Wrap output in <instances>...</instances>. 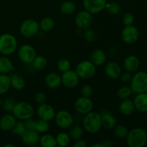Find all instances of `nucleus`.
Listing matches in <instances>:
<instances>
[{
	"mask_svg": "<svg viewBox=\"0 0 147 147\" xmlns=\"http://www.w3.org/2000/svg\"><path fill=\"white\" fill-rule=\"evenodd\" d=\"M83 127L86 131L91 134L100 131L102 128L101 116L100 113L92 111L84 115L83 119Z\"/></svg>",
	"mask_w": 147,
	"mask_h": 147,
	"instance_id": "obj_1",
	"label": "nucleus"
},
{
	"mask_svg": "<svg viewBox=\"0 0 147 147\" xmlns=\"http://www.w3.org/2000/svg\"><path fill=\"white\" fill-rule=\"evenodd\" d=\"M126 139L130 147H143L147 142V133L142 128H134L129 131Z\"/></svg>",
	"mask_w": 147,
	"mask_h": 147,
	"instance_id": "obj_2",
	"label": "nucleus"
},
{
	"mask_svg": "<svg viewBox=\"0 0 147 147\" xmlns=\"http://www.w3.org/2000/svg\"><path fill=\"white\" fill-rule=\"evenodd\" d=\"M11 113L15 116L17 120L25 121L32 118L34 113V109L28 102L20 101L17 102Z\"/></svg>",
	"mask_w": 147,
	"mask_h": 147,
	"instance_id": "obj_3",
	"label": "nucleus"
},
{
	"mask_svg": "<svg viewBox=\"0 0 147 147\" xmlns=\"http://www.w3.org/2000/svg\"><path fill=\"white\" fill-rule=\"evenodd\" d=\"M17 49V40L14 35L9 33L0 35V53L3 55H10Z\"/></svg>",
	"mask_w": 147,
	"mask_h": 147,
	"instance_id": "obj_4",
	"label": "nucleus"
},
{
	"mask_svg": "<svg viewBox=\"0 0 147 147\" xmlns=\"http://www.w3.org/2000/svg\"><path fill=\"white\" fill-rule=\"evenodd\" d=\"M130 87L135 94L147 92V73L139 71L132 76Z\"/></svg>",
	"mask_w": 147,
	"mask_h": 147,
	"instance_id": "obj_5",
	"label": "nucleus"
},
{
	"mask_svg": "<svg viewBox=\"0 0 147 147\" xmlns=\"http://www.w3.org/2000/svg\"><path fill=\"white\" fill-rule=\"evenodd\" d=\"M76 73L83 80L92 78L96 73V66L90 60H82L76 67Z\"/></svg>",
	"mask_w": 147,
	"mask_h": 147,
	"instance_id": "obj_6",
	"label": "nucleus"
},
{
	"mask_svg": "<svg viewBox=\"0 0 147 147\" xmlns=\"http://www.w3.org/2000/svg\"><path fill=\"white\" fill-rule=\"evenodd\" d=\"M40 32L39 22L33 19H27L21 23L20 32L24 38H32Z\"/></svg>",
	"mask_w": 147,
	"mask_h": 147,
	"instance_id": "obj_7",
	"label": "nucleus"
},
{
	"mask_svg": "<svg viewBox=\"0 0 147 147\" xmlns=\"http://www.w3.org/2000/svg\"><path fill=\"white\" fill-rule=\"evenodd\" d=\"M54 120L59 128L68 129L74 123V118L69 111L60 110L55 113Z\"/></svg>",
	"mask_w": 147,
	"mask_h": 147,
	"instance_id": "obj_8",
	"label": "nucleus"
},
{
	"mask_svg": "<svg viewBox=\"0 0 147 147\" xmlns=\"http://www.w3.org/2000/svg\"><path fill=\"white\" fill-rule=\"evenodd\" d=\"M17 55L20 61L24 64H30L32 63L37 53L33 46L29 44H24L20 46L17 51Z\"/></svg>",
	"mask_w": 147,
	"mask_h": 147,
	"instance_id": "obj_9",
	"label": "nucleus"
},
{
	"mask_svg": "<svg viewBox=\"0 0 147 147\" xmlns=\"http://www.w3.org/2000/svg\"><path fill=\"white\" fill-rule=\"evenodd\" d=\"M93 14L85 9L79 11L76 14V18H75V22H76V26L79 29L83 30L90 28L92 24H93Z\"/></svg>",
	"mask_w": 147,
	"mask_h": 147,
	"instance_id": "obj_10",
	"label": "nucleus"
},
{
	"mask_svg": "<svg viewBox=\"0 0 147 147\" xmlns=\"http://www.w3.org/2000/svg\"><path fill=\"white\" fill-rule=\"evenodd\" d=\"M74 107L79 114L84 116L93 111V103L90 98L82 96L76 99L74 103Z\"/></svg>",
	"mask_w": 147,
	"mask_h": 147,
	"instance_id": "obj_11",
	"label": "nucleus"
},
{
	"mask_svg": "<svg viewBox=\"0 0 147 147\" xmlns=\"http://www.w3.org/2000/svg\"><path fill=\"white\" fill-rule=\"evenodd\" d=\"M106 0H83V5L85 10L92 14L101 12L106 9Z\"/></svg>",
	"mask_w": 147,
	"mask_h": 147,
	"instance_id": "obj_12",
	"label": "nucleus"
},
{
	"mask_svg": "<svg viewBox=\"0 0 147 147\" xmlns=\"http://www.w3.org/2000/svg\"><path fill=\"white\" fill-rule=\"evenodd\" d=\"M62 85L68 89L76 88L78 85L80 78L75 70H69L61 75Z\"/></svg>",
	"mask_w": 147,
	"mask_h": 147,
	"instance_id": "obj_13",
	"label": "nucleus"
},
{
	"mask_svg": "<svg viewBox=\"0 0 147 147\" xmlns=\"http://www.w3.org/2000/svg\"><path fill=\"white\" fill-rule=\"evenodd\" d=\"M139 37V30L134 25L125 26L121 32V38L123 42L132 45L136 42Z\"/></svg>",
	"mask_w": 147,
	"mask_h": 147,
	"instance_id": "obj_14",
	"label": "nucleus"
},
{
	"mask_svg": "<svg viewBox=\"0 0 147 147\" xmlns=\"http://www.w3.org/2000/svg\"><path fill=\"white\" fill-rule=\"evenodd\" d=\"M36 113L39 119L50 122L54 120L56 112L51 105L45 103L43 104L38 105V107L36 110Z\"/></svg>",
	"mask_w": 147,
	"mask_h": 147,
	"instance_id": "obj_15",
	"label": "nucleus"
},
{
	"mask_svg": "<svg viewBox=\"0 0 147 147\" xmlns=\"http://www.w3.org/2000/svg\"><path fill=\"white\" fill-rule=\"evenodd\" d=\"M20 137L26 146H36L40 144V134L34 129H26Z\"/></svg>",
	"mask_w": 147,
	"mask_h": 147,
	"instance_id": "obj_16",
	"label": "nucleus"
},
{
	"mask_svg": "<svg viewBox=\"0 0 147 147\" xmlns=\"http://www.w3.org/2000/svg\"><path fill=\"white\" fill-rule=\"evenodd\" d=\"M121 67L116 62H109L104 67V73L108 78L111 79L119 78L121 73Z\"/></svg>",
	"mask_w": 147,
	"mask_h": 147,
	"instance_id": "obj_17",
	"label": "nucleus"
},
{
	"mask_svg": "<svg viewBox=\"0 0 147 147\" xmlns=\"http://www.w3.org/2000/svg\"><path fill=\"white\" fill-rule=\"evenodd\" d=\"M17 121L12 113H6L0 119V129L4 131H11Z\"/></svg>",
	"mask_w": 147,
	"mask_h": 147,
	"instance_id": "obj_18",
	"label": "nucleus"
},
{
	"mask_svg": "<svg viewBox=\"0 0 147 147\" xmlns=\"http://www.w3.org/2000/svg\"><path fill=\"white\" fill-rule=\"evenodd\" d=\"M45 86L50 89H55L62 85L61 76L55 72L48 73L44 79Z\"/></svg>",
	"mask_w": 147,
	"mask_h": 147,
	"instance_id": "obj_19",
	"label": "nucleus"
},
{
	"mask_svg": "<svg viewBox=\"0 0 147 147\" xmlns=\"http://www.w3.org/2000/svg\"><path fill=\"white\" fill-rule=\"evenodd\" d=\"M139 66H140L139 59L134 55L127 56L123 60V67L125 70L131 73H136L139 70Z\"/></svg>",
	"mask_w": 147,
	"mask_h": 147,
	"instance_id": "obj_20",
	"label": "nucleus"
},
{
	"mask_svg": "<svg viewBox=\"0 0 147 147\" xmlns=\"http://www.w3.org/2000/svg\"><path fill=\"white\" fill-rule=\"evenodd\" d=\"M101 116L102 127L106 130H112L116 125V119L109 111H103L100 113Z\"/></svg>",
	"mask_w": 147,
	"mask_h": 147,
	"instance_id": "obj_21",
	"label": "nucleus"
},
{
	"mask_svg": "<svg viewBox=\"0 0 147 147\" xmlns=\"http://www.w3.org/2000/svg\"><path fill=\"white\" fill-rule=\"evenodd\" d=\"M133 101L136 110L142 113L147 112V92L136 94Z\"/></svg>",
	"mask_w": 147,
	"mask_h": 147,
	"instance_id": "obj_22",
	"label": "nucleus"
},
{
	"mask_svg": "<svg viewBox=\"0 0 147 147\" xmlns=\"http://www.w3.org/2000/svg\"><path fill=\"white\" fill-rule=\"evenodd\" d=\"M107 56L105 52L101 49H96L92 52L90 55V61L96 66L99 67L106 63Z\"/></svg>",
	"mask_w": 147,
	"mask_h": 147,
	"instance_id": "obj_23",
	"label": "nucleus"
},
{
	"mask_svg": "<svg viewBox=\"0 0 147 147\" xmlns=\"http://www.w3.org/2000/svg\"><path fill=\"white\" fill-rule=\"evenodd\" d=\"M119 112L123 116H130L135 110L134 103L131 99H124L120 103L119 107Z\"/></svg>",
	"mask_w": 147,
	"mask_h": 147,
	"instance_id": "obj_24",
	"label": "nucleus"
},
{
	"mask_svg": "<svg viewBox=\"0 0 147 147\" xmlns=\"http://www.w3.org/2000/svg\"><path fill=\"white\" fill-rule=\"evenodd\" d=\"M11 87L16 90H22L25 87L26 82L24 78L17 73H13L10 76Z\"/></svg>",
	"mask_w": 147,
	"mask_h": 147,
	"instance_id": "obj_25",
	"label": "nucleus"
},
{
	"mask_svg": "<svg viewBox=\"0 0 147 147\" xmlns=\"http://www.w3.org/2000/svg\"><path fill=\"white\" fill-rule=\"evenodd\" d=\"M14 66L12 62L6 55L0 57V73L9 74L14 70Z\"/></svg>",
	"mask_w": 147,
	"mask_h": 147,
	"instance_id": "obj_26",
	"label": "nucleus"
},
{
	"mask_svg": "<svg viewBox=\"0 0 147 147\" xmlns=\"http://www.w3.org/2000/svg\"><path fill=\"white\" fill-rule=\"evenodd\" d=\"M76 9V5L74 1L67 0L61 4L60 7V11L63 15H71Z\"/></svg>",
	"mask_w": 147,
	"mask_h": 147,
	"instance_id": "obj_27",
	"label": "nucleus"
},
{
	"mask_svg": "<svg viewBox=\"0 0 147 147\" xmlns=\"http://www.w3.org/2000/svg\"><path fill=\"white\" fill-rule=\"evenodd\" d=\"M11 88L10 76L0 73V95L5 94Z\"/></svg>",
	"mask_w": 147,
	"mask_h": 147,
	"instance_id": "obj_28",
	"label": "nucleus"
},
{
	"mask_svg": "<svg viewBox=\"0 0 147 147\" xmlns=\"http://www.w3.org/2000/svg\"><path fill=\"white\" fill-rule=\"evenodd\" d=\"M40 144L43 147H55L57 146L56 139L53 135L45 134L40 138Z\"/></svg>",
	"mask_w": 147,
	"mask_h": 147,
	"instance_id": "obj_29",
	"label": "nucleus"
},
{
	"mask_svg": "<svg viewBox=\"0 0 147 147\" xmlns=\"http://www.w3.org/2000/svg\"><path fill=\"white\" fill-rule=\"evenodd\" d=\"M69 135H70L71 139L73 140H78L81 139L83 136L84 129L80 126L79 124H74L73 123L70 128H69Z\"/></svg>",
	"mask_w": 147,
	"mask_h": 147,
	"instance_id": "obj_30",
	"label": "nucleus"
},
{
	"mask_svg": "<svg viewBox=\"0 0 147 147\" xmlns=\"http://www.w3.org/2000/svg\"><path fill=\"white\" fill-rule=\"evenodd\" d=\"M54 20L50 17H43L39 22V26H40V30L43 32H49L51 31L55 27Z\"/></svg>",
	"mask_w": 147,
	"mask_h": 147,
	"instance_id": "obj_31",
	"label": "nucleus"
},
{
	"mask_svg": "<svg viewBox=\"0 0 147 147\" xmlns=\"http://www.w3.org/2000/svg\"><path fill=\"white\" fill-rule=\"evenodd\" d=\"M56 143L57 146L60 147H65L68 146L71 141L69 134L66 132H60L56 136Z\"/></svg>",
	"mask_w": 147,
	"mask_h": 147,
	"instance_id": "obj_32",
	"label": "nucleus"
},
{
	"mask_svg": "<svg viewBox=\"0 0 147 147\" xmlns=\"http://www.w3.org/2000/svg\"><path fill=\"white\" fill-rule=\"evenodd\" d=\"M50 129V123L49 121H45L43 119H39L34 121V130L38 132L39 134H45Z\"/></svg>",
	"mask_w": 147,
	"mask_h": 147,
	"instance_id": "obj_33",
	"label": "nucleus"
},
{
	"mask_svg": "<svg viewBox=\"0 0 147 147\" xmlns=\"http://www.w3.org/2000/svg\"><path fill=\"white\" fill-rule=\"evenodd\" d=\"M34 69L37 70H42L46 68L47 65V60L44 56L36 55L34 60L32 63Z\"/></svg>",
	"mask_w": 147,
	"mask_h": 147,
	"instance_id": "obj_34",
	"label": "nucleus"
},
{
	"mask_svg": "<svg viewBox=\"0 0 147 147\" xmlns=\"http://www.w3.org/2000/svg\"><path fill=\"white\" fill-rule=\"evenodd\" d=\"M16 103H17V100L14 98L7 97L4 100H2L1 107L3 110L7 113H11Z\"/></svg>",
	"mask_w": 147,
	"mask_h": 147,
	"instance_id": "obj_35",
	"label": "nucleus"
},
{
	"mask_svg": "<svg viewBox=\"0 0 147 147\" xmlns=\"http://www.w3.org/2000/svg\"><path fill=\"white\" fill-rule=\"evenodd\" d=\"M112 130L113 131L115 136L119 139H126L129 131L127 127L122 124L116 125Z\"/></svg>",
	"mask_w": 147,
	"mask_h": 147,
	"instance_id": "obj_36",
	"label": "nucleus"
},
{
	"mask_svg": "<svg viewBox=\"0 0 147 147\" xmlns=\"http://www.w3.org/2000/svg\"><path fill=\"white\" fill-rule=\"evenodd\" d=\"M57 70L60 72V73H64V72L67 71V70H70L71 67V63H70V60L67 58H61L57 61Z\"/></svg>",
	"mask_w": 147,
	"mask_h": 147,
	"instance_id": "obj_37",
	"label": "nucleus"
},
{
	"mask_svg": "<svg viewBox=\"0 0 147 147\" xmlns=\"http://www.w3.org/2000/svg\"><path fill=\"white\" fill-rule=\"evenodd\" d=\"M106 9L112 15H117L121 11V6L116 1H110L106 3Z\"/></svg>",
	"mask_w": 147,
	"mask_h": 147,
	"instance_id": "obj_38",
	"label": "nucleus"
},
{
	"mask_svg": "<svg viewBox=\"0 0 147 147\" xmlns=\"http://www.w3.org/2000/svg\"><path fill=\"white\" fill-rule=\"evenodd\" d=\"M132 93H133V92H132V90L131 88V87L124 86L121 87L118 90L117 96L120 99H121V100H124V99L129 98Z\"/></svg>",
	"mask_w": 147,
	"mask_h": 147,
	"instance_id": "obj_39",
	"label": "nucleus"
},
{
	"mask_svg": "<svg viewBox=\"0 0 147 147\" xmlns=\"http://www.w3.org/2000/svg\"><path fill=\"white\" fill-rule=\"evenodd\" d=\"M83 37H84L86 41L90 43L93 42H95L97 40V34H96V32L94 30L90 28L85 30Z\"/></svg>",
	"mask_w": 147,
	"mask_h": 147,
	"instance_id": "obj_40",
	"label": "nucleus"
},
{
	"mask_svg": "<svg viewBox=\"0 0 147 147\" xmlns=\"http://www.w3.org/2000/svg\"><path fill=\"white\" fill-rule=\"evenodd\" d=\"M26 130L25 126H24V123L23 121H17L16 122V124L14 125V128L12 129L11 131L13 134H14L15 135L17 136H21L23 133L24 132V131Z\"/></svg>",
	"mask_w": 147,
	"mask_h": 147,
	"instance_id": "obj_41",
	"label": "nucleus"
},
{
	"mask_svg": "<svg viewBox=\"0 0 147 147\" xmlns=\"http://www.w3.org/2000/svg\"><path fill=\"white\" fill-rule=\"evenodd\" d=\"M135 22V16L131 12L125 13L122 17V22L125 26L133 25Z\"/></svg>",
	"mask_w": 147,
	"mask_h": 147,
	"instance_id": "obj_42",
	"label": "nucleus"
},
{
	"mask_svg": "<svg viewBox=\"0 0 147 147\" xmlns=\"http://www.w3.org/2000/svg\"><path fill=\"white\" fill-rule=\"evenodd\" d=\"M34 101L37 105H41L43 103H46L47 100V96L46 94L42 91H37V93L34 94Z\"/></svg>",
	"mask_w": 147,
	"mask_h": 147,
	"instance_id": "obj_43",
	"label": "nucleus"
},
{
	"mask_svg": "<svg viewBox=\"0 0 147 147\" xmlns=\"http://www.w3.org/2000/svg\"><path fill=\"white\" fill-rule=\"evenodd\" d=\"M80 92H81V94L83 96L90 98V96H92L93 93V89L90 85L86 84L82 86L81 89H80Z\"/></svg>",
	"mask_w": 147,
	"mask_h": 147,
	"instance_id": "obj_44",
	"label": "nucleus"
},
{
	"mask_svg": "<svg viewBox=\"0 0 147 147\" xmlns=\"http://www.w3.org/2000/svg\"><path fill=\"white\" fill-rule=\"evenodd\" d=\"M132 73H130V72L129 71H124L121 73L120 76H119V78H120V80L122 82V83H130L131 80V78H132Z\"/></svg>",
	"mask_w": 147,
	"mask_h": 147,
	"instance_id": "obj_45",
	"label": "nucleus"
},
{
	"mask_svg": "<svg viewBox=\"0 0 147 147\" xmlns=\"http://www.w3.org/2000/svg\"><path fill=\"white\" fill-rule=\"evenodd\" d=\"M24 121L26 129H34V121H35V120H33L32 118H30V119H27L25 121Z\"/></svg>",
	"mask_w": 147,
	"mask_h": 147,
	"instance_id": "obj_46",
	"label": "nucleus"
},
{
	"mask_svg": "<svg viewBox=\"0 0 147 147\" xmlns=\"http://www.w3.org/2000/svg\"><path fill=\"white\" fill-rule=\"evenodd\" d=\"M87 145V142L83 140V139H82V138L78 139V140H76L75 143L73 144V146L74 147H86Z\"/></svg>",
	"mask_w": 147,
	"mask_h": 147,
	"instance_id": "obj_47",
	"label": "nucleus"
},
{
	"mask_svg": "<svg viewBox=\"0 0 147 147\" xmlns=\"http://www.w3.org/2000/svg\"><path fill=\"white\" fill-rule=\"evenodd\" d=\"M92 147H104L103 146V143H96V144H93V145H91Z\"/></svg>",
	"mask_w": 147,
	"mask_h": 147,
	"instance_id": "obj_48",
	"label": "nucleus"
},
{
	"mask_svg": "<svg viewBox=\"0 0 147 147\" xmlns=\"http://www.w3.org/2000/svg\"><path fill=\"white\" fill-rule=\"evenodd\" d=\"M14 146H15L11 143H7V144H6L4 145V147H14Z\"/></svg>",
	"mask_w": 147,
	"mask_h": 147,
	"instance_id": "obj_49",
	"label": "nucleus"
},
{
	"mask_svg": "<svg viewBox=\"0 0 147 147\" xmlns=\"http://www.w3.org/2000/svg\"><path fill=\"white\" fill-rule=\"evenodd\" d=\"M1 103H2V100H1V97H0V108L1 107Z\"/></svg>",
	"mask_w": 147,
	"mask_h": 147,
	"instance_id": "obj_50",
	"label": "nucleus"
}]
</instances>
